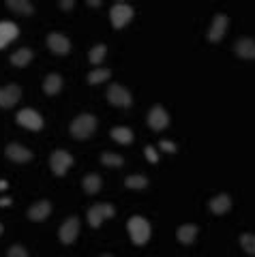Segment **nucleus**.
<instances>
[{"instance_id":"1","label":"nucleus","mask_w":255,"mask_h":257,"mask_svg":"<svg viewBox=\"0 0 255 257\" xmlns=\"http://www.w3.org/2000/svg\"><path fill=\"white\" fill-rule=\"evenodd\" d=\"M94 128H97V118L92 114H82L71 122V135L75 140H88L94 133Z\"/></svg>"},{"instance_id":"2","label":"nucleus","mask_w":255,"mask_h":257,"mask_svg":"<svg viewBox=\"0 0 255 257\" xmlns=\"http://www.w3.org/2000/svg\"><path fill=\"white\" fill-rule=\"evenodd\" d=\"M129 234H131V240L135 244H144L148 242L150 238V225L146 219H142V216H131L129 219Z\"/></svg>"},{"instance_id":"3","label":"nucleus","mask_w":255,"mask_h":257,"mask_svg":"<svg viewBox=\"0 0 255 257\" xmlns=\"http://www.w3.org/2000/svg\"><path fill=\"white\" fill-rule=\"evenodd\" d=\"M50 165H52V172L56 176H65L69 167L73 165V157H71L67 150H56L50 157Z\"/></svg>"},{"instance_id":"4","label":"nucleus","mask_w":255,"mask_h":257,"mask_svg":"<svg viewBox=\"0 0 255 257\" xmlns=\"http://www.w3.org/2000/svg\"><path fill=\"white\" fill-rule=\"evenodd\" d=\"M107 99H109L111 105H118V107H129L133 103L131 92L126 90L124 86H120V84H111L107 88Z\"/></svg>"},{"instance_id":"5","label":"nucleus","mask_w":255,"mask_h":257,"mask_svg":"<svg viewBox=\"0 0 255 257\" xmlns=\"http://www.w3.org/2000/svg\"><path fill=\"white\" fill-rule=\"evenodd\" d=\"M109 15H111V24H114V28H122L124 24H129V22H131V18H133V9H131V7L126 5V3H118V5L111 7Z\"/></svg>"},{"instance_id":"6","label":"nucleus","mask_w":255,"mask_h":257,"mask_svg":"<svg viewBox=\"0 0 255 257\" xmlns=\"http://www.w3.org/2000/svg\"><path fill=\"white\" fill-rule=\"evenodd\" d=\"M116 212H114V206H109V204H97V206H92L90 210H88V223L92 225V227H99L101 221L103 219H111Z\"/></svg>"},{"instance_id":"7","label":"nucleus","mask_w":255,"mask_h":257,"mask_svg":"<svg viewBox=\"0 0 255 257\" xmlns=\"http://www.w3.org/2000/svg\"><path fill=\"white\" fill-rule=\"evenodd\" d=\"M58 234H60V240L65 244L73 242V240L77 238V234H79V219H77V216H71V219H67L65 223H62Z\"/></svg>"},{"instance_id":"8","label":"nucleus","mask_w":255,"mask_h":257,"mask_svg":"<svg viewBox=\"0 0 255 257\" xmlns=\"http://www.w3.org/2000/svg\"><path fill=\"white\" fill-rule=\"evenodd\" d=\"M18 122L22 126L30 128V131H39V128L43 126V118L39 116L35 109H22L20 114H18Z\"/></svg>"},{"instance_id":"9","label":"nucleus","mask_w":255,"mask_h":257,"mask_svg":"<svg viewBox=\"0 0 255 257\" xmlns=\"http://www.w3.org/2000/svg\"><path fill=\"white\" fill-rule=\"evenodd\" d=\"M148 124H150V128H155V131H163V128L170 124V116H167V111L161 105H155L148 114Z\"/></svg>"},{"instance_id":"10","label":"nucleus","mask_w":255,"mask_h":257,"mask_svg":"<svg viewBox=\"0 0 255 257\" xmlns=\"http://www.w3.org/2000/svg\"><path fill=\"white\" fill-rule=\"evenodd\" d=\"M20 96H22V90L15 84L0 88V107H13L20 101Z\"/></svg>"},{"instance_id":"11","label":"nucleus","mask_w":255,"mask_h":257,"mask_svg":"<svg viewBox=\"0 0 255 257\" xmlns=\"http://www.w3.org/2000/svg\"><path fill=\"white\" fill-rule=\"evenodd\" d=\"M47 45H50V50L54 54H69L71 50V43L65 35H58V32H52L50 37H47Z\"/></svg>"},{"instance_id":"12","label":"nucleus","mask_w":255,"mask_h":257,"mask_svg":"<svg viewBox=\"0 0 255 257\" xmlns=\"http://www.w3.org/2000/svg\"><path fill=\"white\" fill-rule=\"evenodd\" d=\"M225 28H227V15H217L212 22V26H210V32H208V39L212 43H219L223 35H225Z\"/></svg>"},{"instance_id":"13","label":"nucleus","mask_w":255,"mask_h":257,"mask_svg":"<svg viewBox=\"0 0 255 257\" xmlns=\"http://www.w3.org/2000/svg\"><path fill=\"white\" fill-rule=\"evenodd\" d=\"M234 52L240 56V58L255 60V41H253V39H249V37L238 39V41H236V47H234Z\"/></svg>"},{"instance_id":"14","label":"nucleus","mask_w":255,"mask_h":257,"mask_svg":"<svg viewBox=\"0 0 255 257\" xmlns=\"http://www.w3.org/2000/svg\"><path fill=\"white\" fill-rule=\"evenodd\" d=\"M7 157L15 161V163H26V161L33 159V152L20 146V144H9V146H7Z\"/></svg>"},{"instance_id":"15","label":"nucleus","mask_w":255,"mask_h":257,"mask_svg":"<svg viewBox=\"0 0 255 257\" xmlns=\"http://www.w3.org/2000/svg\"><path fill=\"white\" fill-rule=\"evenodd\" d=\"M50 212H52V204L50 202H37V204H33L30 206V210H28V216H30V221H45L47 216H50Z\"/></svg>"},{"instance_id":"16","label":"nucleus","mask_w":255,"mask_h":257,"mask_svg":"<svg viewBox=\"0 0 255 257\" xmlns=\"http://www.w3.org/2000/svg\"><path fill=\"white\" fill-rule=\"evenodd\" d=\"M18 35H20V30L13 22H0V50H5L7 43H9L11 39H15Z\"/></svg>"},{"instance_id":"17","label":"nucleus","mask_w":255,"mask_h":257,"mask_svg":"<svg viewBox=\"0 0 255 257\" xmlns=\"http://www.w3.org/2000/svg\"><path fill=\"white\" fill-rule=\"evenodd\" d=\"M229 208H232V199H229V195H225V193H221V195L210 199V210L214 214H225Z\"/></svg>"},{"instance_id":"18","label":"nucleus","mask_w":255,"mask_h":257,"mask_svg":"<svg viewBox=\"0 0 255 257\" xmlns=\"http://www.w3.org/2000/svg\"><path fill=\"white\" fill-rule=\"evenodd\" d=\"M176 236H178V240L182 244H191L195 240V236H197V225H193V223L180 225L178 231H176Z\"/></svg>"},{"instance_id":"19","label":"nucleus","mask_w":255,"mask_h":257,"mask_svg":"<svg viewBox=\"0 0 255 257\" xmlns=\"http://www.w3.org/2000/svg\"><path fill=\"white\" fill-rule=\"evenodd\" d=\"M60 88H62V77L58 73H50L45 77V82H43L45 94H56V92H60Z\"/></svg>"},{"instance_id":"20","label":"nucleus","mask_w":255,"mask_h":257,"mask_svg":"<svg viewBox=\"0 0 255 257\" xmlns=\"http://www.w3.org/2000/svg\"><path fill=\"white\" fill-rule=\"evenodd\" d=\"M7 7L20 15H33V11H35L28 0H7Z\"/></svg>"},{"instance_id":"21","label":"nucleus","mask_w":255,"mask_h":257,"mask_svg":"<svg viewBox=\"0 0 255 257\" xmlns=\"http://www.w3.org/2000/svg\"><path fill=\"white\" fill-rule=\"evenodd\" d=\"M111 140H116L118 144H131L133 142V131L126 126H116L111 128Z\"/></svg>"},{"instance_id":"22","label":"nucleus","mask_w":255,"mask_h":257,"mask_svg":"<svg viewBox=\"0 0 255 257\" xmlns=\"http://www.w3.org/2000/svg\"><path fill=\"white\" fill-rule=\"evenodd\" d=\"M30 60H33V52H30L28 47H22V50H18L11 56V62L15 64V67H26Z\"/></svg>"},{"instance_id":"23","label":"nucleus","mask_w":255,"mask_h":257,"mask_svg":"<svg viewBox=\"0 0 255 257\" xmlns=\"http://www.w3.org/2000/svg\"><path fill=\"white\" fill-rule=\"evenodd\" d=\"M82 184H84V191L88 193V195H94V193H99V189H101V178L97 174H88Z\"/></svg>"},{"instance_id":"24","label":"nucleus","mask_w":255,"mask_h":257,"mask_svg":"<svg viewBox=\"0 0 255 257\" xmlns=\"http://www.w3.org/2000/svg\"><path fill=\"white\" fill-rule=\"evenodd\" d=\"M101 163L103 165H109V167H122V157L120 155H111V152H103L101 155Z\"/></svg>"},{"instance_id":"25","label":"nucleus","mask_w":255,"mask_h":257,"mask_svg":"<svg viewBox=\"0 0 255 257\" xmlns=\"http://www.w3.org/2000/svg\"><path fill=\"white\" fill-rule=\"evenodd\" d=\"M109 77V69H94L88 73V84H101Z\"/></svg>"},{"instance_id":"26","label":"nucleus","mask_w":255,"mask_h":257,"mask_svg":"<svg viewBox=\"0 0 255 257\" xmlns=\"http://www.w3.org/2000/svg\"><path fill=\"white\" fill-rule=\"evenodd\" d=\"M124 184L129 189H146L148 180H146V176H129V178L124 180Z\"/></svg>"},{"instance_id":"27","label":"nucleus","mask_w":255,"mask_h":257,"mask_svg":"<svg viewBox=\"0 0 255 257\" xmlns=\"http://www.w3.org/2000/svg\"><path fill=\"white\" fill-rule=\"evenodd\" d=\"M105 54H107V47L101 43V45H94V47H92L88 58H90V62H92V64H99L103 58H105Z\"/></svg>"},{"instance_id":"28","label":"nucleus","mask_w":255,"mask_h":257,"mask_svg":"<svg viewBox=\"0 0 255 257\" xmlns=\"http://www.w3.org/2000/svg\"><path fill=\"white\" fill-rule=\"evenodd\" d=\"M240 246L249 255H255V234H242L240 236Z\"/></svg>"},{"instance_id":"29","label":"nucleus","mask_w":255,"mask_h":257,"mask_svg":"<svg viewBox=\"0 0 255 257\" xmlns=\"http://www.w3.org/2000/svg\"><path fill=\"white\" fill-rule=\"evenodd\" d=\"M7 257H28V251L24 246H20V244H13L9 248V253H7Z\"/></svg>"},{"instance_id":"30","label":"nucleus","mask_w":255,"mask_h":257,"mask_svg":"<svg viewBox=\"0 0 255 257\" xmlns=\"http://www.w3.org/2000/svg\"><path fill=\"white\" fill-rule=\"evenodd\" d=\"M146 159L150 161V163H157L159 157H157V150L153 146H146Z\"/></svg>"},{"instance_id":"31","label":"nucleus","mask_w":255,"mask_h":257,"mask_svg":"<svg viewBox=\"0 0 255 257\" xmlns=\"http://www.w3.org/2000/svg\"><path fill=\"white\" fill-rule=\"evenodd\" d=\"M159 146H161L165 152H170V155H172V152H176V146H174L172 142H167V140H163L161 144H159Z\"/></svg>"},{"instance_id":"32","label":"nucleus","mask_w":255,"mask_h":257,"mask_svg":"<svg viewBox=\"0 0 255 257\" xmlns=\"http://www.w3.org/2000/svg\"><path fill=\"white\" fill-rule=\"evenodd\" d=\"M60 7H62V9H73V7H75V3H73V0H62V3H60Z\"/></svg>"},{"instance_id":"33","label":"nucleus","mask_w":255,"mask_h":257,"mask_svg":"<svg viewBox=\"0 0 255 257\" xmlns=\"http://www.w3.org/2000/svg\"><path fill=\"white\" fill-rule=\"evenodd\" d=\"M88 5H90V7H101V3H99V0H90Z\"/></svg>"},{"instance_id":"34","label":"nucleus","mask_w":255,"mask_h":257,"mask_svg":"<svg viewBox=\"0 0 255 257\" xmlns=\"http://www.w3.org/2000/svg\"><path fill=\"white\" fill-rule=\"evenodd\" d=\"M0 189H7V182L5 180H0Z\"/></svg>"},{"instance_id":"35","label":"nucleus","mask_w":255,"mask_h":257,"mask_svg":"<svg viewBox=\"0 0 255 257\" xmlns=\"http://www.w3.org/2000/svg\"><path fill=\"white\" fill-rule=\"evenodd\" d=\"M0 234H3V225H0Z\"/></svg>"},{"instance_id":"36","label":"nucleus","mask_w":255,"mask_h":257,"mask_svg":"<svg viewBox=\"0 0 255 257\" xmlns=\"http://www.w3.org/2000/svg\"><path fill=\"white\" fill-rule=\"evenodd\" d=\"M103 257H111V255H103Z\"/></svg>"}]
</instances>
